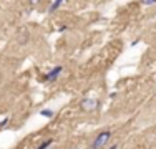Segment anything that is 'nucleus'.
I'll return each mask as SVG.
<instances>
[{
  "label": "nucleus",
  "instance_id": "obj_9",
  "mask_svg": "<svg viewBox=\"0 0 156 149\" xmlns=\"http://www.w3.org/2000/svg\"><path fill=\"white\" fill-rule=\"evenodd\" d=\"M116 147H118V146H116V144H113V146H110L108 149H116Z\"/></svg>",
  "mask_w": 156,
  "mask_h": 149
},
{
  "label": "nucleus",
  "instance_id": "obj_10",
  "mask_svg": "<svg viewBox=\"0 0 156 149\" xmlns=\"http://www.w3.org/2000/svg\"><path fill=\"white\" fill-rule=\"evenodd\" d=\"M37 2H40V0H30V3L33 5V3H37Z\"/></svg>",
  "mask_w": 156,
  "mask_h": 149
},
{
  "label": "nucleus",
  "instance_id": "obj_2",
  "mask_svg": "<svg viewBox=\"0 0 156 149\" xmlns=\"http://www.w3.org/2000/svg\"><path fill=\"white\" fill-rule=\"evenodd\" d=\"M98 101H96V99H83V101L80 103V106L83 108L85 111H93V109H96V108H98Z\"/></svg>",
  "mask_w": 156,
  "mask_h": 149
},
{
  "label": "nucleus",
  "instance_id": "obj_3",
  "mask_svg": "<svg viewBox=\"0 0 156 149\" xmlns=\"http://www.w3.org/2000/svg\"><path fill=\"white\" fill-rule=\"evenodd\" d=\"M62 70H63L62 66H55V68H53V70H51L50 73L47 74V80H48V81H55V80H57L58 76H60Z\"/></svg>",
  "mask_w": 156,
  "mask_h": 149
},
{
  "label": "nucleus",
  "instance_id": "obj_1",
  "mask_svg": "<svg viewBox=\"0 0 156 149\" xmlns=\"http://www.w3.org/2000/svg\"><path fill=\"white\" fill-rule=\"evenodd\" d=\"M110 137H111V131H101L91 143V149H101L110 141Z\"/></svg>",
  "mask_w": 156,
  "mask_h": 149
},
{
  "label": "nucleus",
  "instance_id": "obj_8",
  "mask_svg": "<svg viewBox=\"0 0 156 149\" xmlns=\"http://www.w3.org/2000/svg\"><path fill=\"white\" fill-rule=\"evenodd\" d=\"M7 121H9V119H7V118H5V119H2V121H0V126H3V124H7Z\"/></svg>",
  "mask_w": 156,
  "mask_h": 149
},
{
  "label": "nucleus",
  "instance_id": "obj_4",
  "mask_svg": "<svg viewBox=\"0 0 156 149\" xmlns=\"http://www.w3.org/2000/svg\"><path fill=\"white\" fill-rule=\"evenodd\" d=\"M63 2H65V0H53V3H51V5H50V9H48V13H53L55 10H57V9L62 5Z\"/></svg>",
  "mask_w": 156,
  "mask_h": 149
},
{
  "label": "nucleus",
  "instance_id": "obj_5",
  "mask_svg": "<svg viewBox=\"0 0 156 149\" xmlns=\"http://www.w3.org/2000/svg\"><path fill=\"white\" fill-rule=\"evenodd\" d=\"M40 114H42V116L43 118H48V119H50V118H53V109H42V111H40Z\"/></svg>",
  "mask_w": 156,
  "mask_h": 149
},
{
  "label": "nucleus",
  "instance_id": "obj_7",
  "mask_svg": "<svg viewBox=\"0 0 156 149\" xmlns=\"http://www.w3.org/2000/svg\"><path fill=\"white\" fill-rule=\"evenodd\" d=\"M141 2H143L144 5H153V3H156V0H141Z\"/></svg>",
  "mask_w": 156,
  "mask_h": 149
},
{
  "label": "nucleus",
  "instance_id": "obj_6",
  "mask_svg": "<svg viewBox=\"0 0 156 149\" xmlns=\"http://www.w3.org/2000/svg\"><path fill=\"white\" fill-rule=\"evenodd\" d=\"M51 143H53V139H45V141H43V143L40 144V146L37 147V149H48V147L51 146Z\"/></svg>",
  "mask_w": 156,
  "mask_h": 149
}]
</instances>
